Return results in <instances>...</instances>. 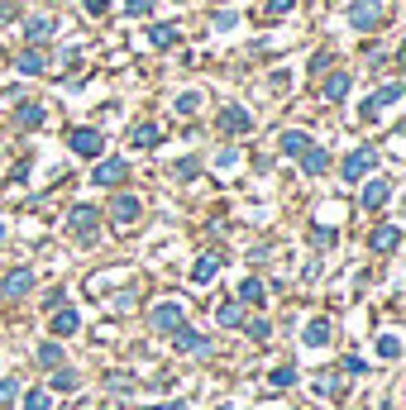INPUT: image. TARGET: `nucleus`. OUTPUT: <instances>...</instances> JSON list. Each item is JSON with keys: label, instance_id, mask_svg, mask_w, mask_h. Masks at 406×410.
Segmentation results:
<instances>
[{"label": "nucleus", "instance_id": "1", "mask_svg": "<svg viewBox=\"0 0 406 410\" xmlns=\"http://www.w3.org/2000/svg\"><path fill=\"white\" fill-rule=\"evenodd\" d=\"M67 229H72L77 239H96V234H101V210H96V205H77L72 219H67Z\"/></svg>", "mask_w": 406, "mask_h": 410}, {"label": "nucleus", "instance_id": "2", "mask_svg": "<svg viewBox=\"0 0 406 410\" xmlns=\"http://www.w3.org/2000/svg\"><path fill=\"white\" fill-rule=\"evenodd\" d=\"M67 143H72L77 158H101V153H105V134H101V129H72Z\"/></svg>", "mask_w": 406, "mask_h": 410}, {"label": "nucleus", "instance_id": "3", "mask_svg": "<svg viewBox=\"0 0 406 410\" xmlns=\"http://www.w3.org/2000/svg\"><path fill=\"white\" fill-rule=\"evenodd\" d=\"M373 162H378V153L363 143V148H354L349 158H344V182H363L368 172H373Z\"/></svg>", "mask_w": 406, "mask_h": 410}, {"label": "nucleus", "instance_id": "4", "mask_svg": "<svg viewBox=\"0 0 406 410\" xmlns=\"http://www.w3.org/2000/svg\"><path fill=\"white\" fill-rule=\"evenodd\" d=\"M406 96V86L402 82H392V86H383V91H378V96H368V101H363V110H359V114H363V119H378V114H383V110H387V105H397Z\"/></svg>", "mask_w": 406, "mask_h": 410}, {"label": "nucleus", "instance_id": "5", "mask_svg": "<svg viewBox=\"0 0 406 410\" xmlns=\"http://www.w3.org/2000/svg\"><path fill=\"white\" fill-rule=\"evenodd\" d=\"M91 182H96V186H120V182H129V167H124L120 158H96Z\"/></svg>", "mask_w": 406, "mask_h": 410}, {"label": "nucleus", "instance_id": "6", "mask_svg": "<svg viewBox=\"0 0 406 410\" xmlns=\"http://www.w3.org/2000/svg\"><path fill=\"white\" fill-rule=\"evenodd\" d=\"M349 24L354 29H378L383 24V5L378 0H354L349 5Z\"/></svg>", "mask_w": 406, "mask_h": 410}, {"label": "nucleus", "instance_id": "7", "mask_svg": "<svg viewBox=\"0 0 406 410\" xmlns=\"http://www.w3.org/2000/svg\"><path fill=\"white\" fill-rule=\"evenodd\" d=\"M168 334H172V348H177V353H205V348H210V339L196 334L192 324H177V329H168Z\"/></svg>", "mask_w": 406, "mask_h": 410}, {"label": "nucleus", "instance_id": "8", "mask_svg": "<svg viewBox=\"0 0 406 410\" xmlns=\"http://www.w3.org/2000/svg\"><path fill=\"white\" fill-rule=\"evenodd\" d=\"M220 129H225V134H249V129H253V114H249L244 105H225V110H220Z\"/></svg>", "mask_w": 406, "mask_h": 410}, {"label": "nucleus", "instance_id": "9", "mask_svg": "<svg viewBox=\"0 0 406 410\" xmlns=\"http://www.w3.org/2000/svg\"><path fill=\"white\" fill-rule=\"evenodd\" d=\"M34 291V272L29 267H14L5 282H0V296H10V301H19V296H29Z\"/></svg>", "mask_w": 406, "mask_h": 410}, {"label": "nucleus", "instance_id": "10", "mask_svg": "<svg viewBox=\"0 0 406 410\" xmlns=\"http://www.w3.org/2000/svg\"><path fill=\"white\" fill-rule=\"evenodd\" d=\"M297 158H302V167H306V172H311V177H320V172L330 167V153H325L320 143H306V148H302V153H297Z\"/></svg>", "mask_w": 406, "mask_h": 410}, {"label": "nucleus", "instance_id": "11", "mask_svg": "<svg viewBox=\"0 0 406 410\" xmlns=\"http://www.w3.org/2000/svg\"><path fill=\"white\" fill-rule=\"evenodd\" d=\"M139 215H144V205H139V196H120V201L110 205V219H115V224H134Z\"/></svg>", "mask_w": 406, "mask_h": 410}, {"label": "nucleus", "instance_id": "12", "mask_svg": "<svg viewBox=\"0 0 406 410\" xmlns=\"http://www.w3.org/2000/svg\"><path fill=\"white\" fill-rule=\"evenodd\" d=\"M177 324H182V306H177V301H168V306L153 310V329H158V334H168V329H177Z\"/></svg>", "mask_w": 406, "mask_h": 410}, {"label": "nucleus", "instance_id": "13", "mask_svg": "<svg viewBox=\"0 0 406 410\" xmlns=\"http://www.w3.org/2000/svg\"><path fill=\"white\" fill-rule=\"evenodd\" d=\"M368 243H373V253H392V248L402 243V229H397V224H383V229H373Z\"/></svg>", "mask_w": 406, "mask_h": 410}, {"label": "nucleus", "instance_id": "14", "mask_svg": "<svg viewBox=\"0 0 406 410\" xmlns=\"http://www.w3.org/2000/svg\"><path fill=\"white\" fill-rule=\"evenodd\" d=\"M77 324H82V315H77L72 306H58V310H53V334H63V339H67V334H77Z\"/></svg>", "mask_w": 406, "mask_h": 410}, {"label": "nucleus", "instance_id": "15", "mask_svg": "<svg viewBox=\"0 0 406 410\" xmlns=\"http://www.w3.org/2000/svg\"><path fill=\"white\" fill-rule=\"evenodd\" d=\"M387 196H392V182H383V177H378V182H368V186H363V210L387 205Z\"/></svg>", "mask_w": 406, "mask_h": 410}, {"label": "nucleus", "instance_id": "16", "mask_svg": "<svg viewBox=\"0 0 406 410\" xmlns=\"http://www.w3.org/2000/svg\"><path fill=\"white\" fill-rule=\"evenodd\" d=\"M335 339V324L330 319H311V329H306V348H325Z\"/></svg>", "mask_w": 406, "mask_h": 410}, {"label": "nucleus", "instance_id": "17", "mask_svg": "<svg viewBox=\"0 0 406 410\" xmlns=\"http://www.w3.org/2000/svg\"><path fill=\"white\" fill-rule=\"evenodd\" d=\"M48 67V58L38 53V48H29V53H19V77H38Z\"/></svg>", "mask_w": 406, "mask_h": 410}, {"label": "nucleus", "instance_id": "18", "mask_svg": "<svg viewBox=\"0 0 406 410\" xmlns=\"http://www.w3.org/2000/svg\"><path fill=\"white\" fill-rule=\"evenodd\" d=\"M239 301H244V306H263V301H268V296H263V282H258V277H244V282H239Z\"/></svg>", "mask_w": 406, "mask_h": 410}, {"label": "nucleus", "instance_id": "19", "mask_svg": "<svg viewBox=\"0 0 406 410\" xmlns=\"http://www.w3.org/2000/svg\"><path fill=\"white\" fill-rule=\"evenodd\" d=\"M278 143H282V153H287V158H297L306 143H311V134H306V129H287V134H282Z\"/></svg>", "mask_w": 406, "mask_h": 410}, {"label": "nucleus", "instance_id": "20", "mask_svg": "<svg viewBox=\"0 0 406 410\" xmlns=\"http://www.w3.org/2000/svg\"><path fill=\"white\" fill-rule=\"evenodd\" d=\"M48 34H53V19H48V14H34V19L24 24V38H34V43H43Z\"/></svg>", "mask_w": 406, "mask_h": 410}, {"label": "nucleus", "instance_id": "21", "mask_svg": "<svg viewBox=\"0 0 406 410\" xmlns=\"http://www.w3.org/2000/svg\"><path fill=\"white\" fill-rule=\"evenodd\" d=\"M129 143H134V148H153V143H158V124H134V129H129Z\"/></svg>", "mask_w": 406, "mask_h": 410}, {"label": "nucleus", "instance_id": "22", "mask_svg": "<svg viewBox=\"0 0 406 410\" xmlns=\"http://www.w3.org/2000/svg\"><path fill=\"white\" fill-rule=\"evenodd\" d=\"M297 377H302V372H297L292 363H282V367H273V372H268V382H273L278 391H287V387H297Z\"/></svg>", "mask_w": 406, "mask_h": 410}, {"label": "nucleus", "instance_id": "23", "mask_svg": "<svg viewBox=\"0 0 406 410\" xmlns=\"http://www.w3.org/2000/svg\"><path fill=\"white\" fill-rule=\"evenodd\" d=\"M77 387H82V377L67 372V367H58V372L48 377V391H77Z\"/></svg>", "mask_w": 406, "mask_h": 410}, {"label": "nucleus", "instance_id": "24", "mask_svg": "<svg viewBox=\"0 0 406 410\" xmlns=\"http://www.w3.org/2000/svg\"><path fill=\"white\" fill-rule=\"evenodd\" d=\"M14 119H19V129H38V124H43V105L24 101V105H19V114H14Z\"/></svg>", "mask_w": 406, "mask_h": 410}, {"label": "nucleus", "instance_id": "25", "mask_svg": "<svg viewBox=\"0 0 406 410\" xmlns=\"http://www.w3.org/2000/svg\"><path fill=\"white\" fill-rule=\"evenodd\" d=\"M215 277H220V258H210V253H205L201 263L192 267V282H215Z\"/></svg>", "mask_w": 406, "mask_h": 410}, {"label": "nucleus", "instance_id": "26", "mask_svg": "<svg viewBox=\"0 0 406 410\" xmlns=\"http://www.w3.org/2000/svg\"><path fill=\"white\" fill-rule=\"evenodd\" d=\"M148 38H153V48H172L177 43V24H153Z\"/></svg>", "mask_w": 406, "mask_h": 410}, {"label": "nucleus", "instance_id": "27", "mask_svg": "<svg viewBox=\"0 0 406 410\" xmlns=\"http://www.w3.org/2000/svg\"><path fill=\"white\" fill-rule=\"evenodd\" d=\"M344 96H349V77H344V72H335V77L325 82V101H344Z\"/></svg>", "mask_w": 406, "mask_h": 410}, {"label": "nucleus", "instance_id": "28", "mask_svg": "<svg viewBox=\"0 0 406 410\" xmlns=\"http://www.w3.org/2000/svg\"><path fill=\"white\" fill-rule=\"evenodd\" d=\"M215 319H220V324H239V319H244V301H225V306L215 310Z\"/></svg>", "mask_w": 406, "mask_h": 410}, {"label": "nucleus", "instance_id": "29", "mask_svg": "<svg viewBox=\"0 0 406 410\" xmlns=\"http://www.w3.org/2000/svg\"><path fill=\"white\" fill-rule=\"evenodd\" d=\"M14 396H19V377H0V410L14 406Z\"/></svg>", "mask_w": 406, "mask_h": 410}, {"label": "nucleus", "instance_id": "30", "mask_svg": "<svg viewBox=\"0 0 406 410\" xmlns=\"http://www.w3.org/2000/svg\"><path fill=\"white\" fill-rule=\"evenodd\" d=\"M196 172H201V162H196V158H182V162H172V177H177V182H192Z\"/></svg>", "mask_w": 406, "mask_h": 410}, {"label": "nucleus", "instance_id": "31", "mask_svg": "<svg viewBox=\"0 0 406 410\" xmlns=\"http://www.w3.org/2000/svg\"><path fill=\"white\" fill-rule=\"evenodd\" d=\"M38 363H43V367H58V363H63V343H43V348H38Z\"/></svg>", "mask_w": 406, "mask_h": 410}, {"label": "nucleus", "instance_id": "32", "mask_svg": "<svg viewBox=\"0 0 406 410\" xmlns=\"http://www.w3.org/2000/svg\"><path fill=\"white\" fill-rule=\"evenodd\" d=\"M378 353H383V358H397V353H402V339H397V334H383V339H378Z\"/></svg>", "mask_w": 406, "mask_h": 410}, {"label": "nucleus", "instance_id": "33", "mask_svg": "<svg viewBox=\"0 0 406 410\" xmlns=\"http://www.w3.org/2000/svg\"><path fill=\"white\" fill-rule=\"evenodd\" d=\"M24 410H48V391H24Z\"/></svg>", "mask_w": 406, "mask_h": 410}, {"label": "nucleus", "instance_id": "34", "mask_svg": "<svg viewBox=\"0 0 406 410\" xmlns=\"http://www.w3.org/2000/svg\"><path fill=\"white\" fill-rule=\"evenodd\" d=\"M124 14L144 19V14H153V0H124Z\"/></svg>", "mask_w": 406, "mask_h": 410}, {"label": "nucleus", "instance_id": "35", "mask_svg": "<svg viewBox=\"0 0 406 410\" xmlns=\"http://www.w3.org/2000/svg\"><path fill=\"white\" fill-rule=\"evenodd\" d=\"M196 105H201V96L187 91V96H177V114H196Z\"/></svg>", "mask_w": 406, "mask_h": 410}, {"label": "nucleus", "instance_id": "36", "mask_svg": "<svg viewBox=\"0 0 406 410\" xmlns=\"http://www.w3.org/2000/svg\"><path fill=\"white\" fill-rule=\"evenodd\" d=\"M105 387H110V391H129V387H134V377H120V372H110V377H105Z\"/></svg>", "mask_w": 406, "mask_h": 410}, {"label": "nucleus", "instance_id": "37", "mask_svg": "<svg viewBox=\"0 0 406 410\" xmlns=\"http://www.w3.org/2000/svg\"><path fill=\"white\" fill-rule=\"evenodd\" d=\"M234 24H239L234 10H220V14H215V29H234Z\"/></svg>", "mask_w": 406, "mask_h": 410}, {"label": "nucleus", "instance_id": "38", "mask_svg": "<svg viewBox=\"0 0 406 410\" xmlns=\"http://www.w3.org/2000/svg\"><path fill=\"white\" fill-rule=\"evenodd\" d=\"M249 334H253V339H268L273 324H268V319H249Z\"/></svg>", "mask_w": 406, "mask_h": 410}, {"label": "nucleus", "instance_id": "39", "mask_svg": "<svg viewBox=\"0 0 406 410\" xmlns=\"http://www.w3.org/2000/svg\"><path fill=\"white\" fill-rule=\"evenodd\" d=\"M335 391H339L335 377H320V382H315V396H335Z\"/></svg>", "mask_w": 406, "mask_h": 410}, {"label": "nucleus", "instance_id": "40", "mask_svg": "<svg viewBox=\"0 0 406 410\" xmlns=\"http://www.w3.org/2000/svg\"><path fill=\"white\" fill-rule=\"evenodd\" d=\"M311 239H315V243H335V229H325V224H315V229H311Z\"/></svg>", "mask_w": 406, "mask_h": 410}, {"label": "nucleus", "instance_id": "41", "mask_svg": "<svg viewBox=\"0 0 406 410\" xmlns=\"http://www.w3.org/2000/svg\"><path fill=\"white\" fill-rule=\"evenodd\" d=\"M292 5H297V0H268V14H287Z\"/></svg>", "mask_w": 406, "mask_h": 410}, {"label": "nucleus", "instance_id": "42", "mask_svg": "<svg viewBox=\"0 0 406 410\" xmlns=\"http://www.w3.org/2000/svg\"><path fill=\"white\" fill-rule=\"evenodd\" d=\"M82 5H87V14H105L110 10V0H82Z\"/></svg>", "mask_w": 406, "mask_h": 410}, {"label": "nucleus", "instance_id": "43", "mask_svg": "<svg viewBox=\"0 0 406 410\" xmlns=\"http://www.w3.org/2000/svg\"><path fill=\"white\" fill-rule=\"evenodd\" d=\"M163 410H187V401H163Z\"/></svg>", "mask_w": 406, "mask_h": 410}, {"label": "nucleus", "instance_id": "44", "mask_svg": "<svg viewBox=\"0 0 406 410\" xmlns=\"http://www.w3.org/2000/svg\"><path fill=\"white\" fill-rule=\"evenodd\" d=\"M0 243H5V224H0Z\"/></svg>", "mask_w": 406, "mask_h": 410}, {"label": "nucleus", "instance_id": "45", "mask_svg": "<svg viewBox=\"0 0 406 410\" xmlns=\"http://www.w3.org/2000/svg\"><path fill=\"white\" fill-rule=\"evenodd\" d=\"M144 410H163V406H144Z\"/></svg>", "mask_w": 406, "mask_h": 410}]
</instances>
